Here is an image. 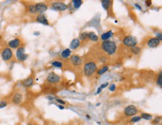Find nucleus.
Here are the masks:
<instances>
[{
  "mask_svg": "<svg viewBox=\"0 0 162 125\" xmlns=\"http://www.w3.org/2000/svg\"><path fill=\"white\" fill-rule=\"evenodd\" d=\"M101 47H102V49L108 56L114 55L115 53L117 52V46L116 42L114 40H111L102 41V43L101 44Z\"/></svg>",
  "mask_w": 162,
  "mask_h": 125,
  "instance_id": "nucleus-1",
  "label": "nucleus"
},
{
  "mask_svg": "<svg viewBox=\"0 0 162 125\" xmlns=\"http://www.w3.org/2000/svg\"><path fill=\"white\" fill-rule=\"evenodd\" d=\"M84 74L87 77H92L97 70V65L94 61H90L87 62L83 67Z\"/></svg>",
  "mask_w": 162,
  "mask_h": 125,
  "instance_id": "nucleus-2",
  "label": "nucleus"
},
{
  "mask_svg": "<svg viewBox=\"0 0 162 125\" xmlns=\"http://www.w3.org/2000/svg\"><path fill=\"white\" fill-rule=\"evenodd\" d=\"M123 44H124V46L129 47V48H132L134 47L137 46V38L132 36V35H128L125 36L123 40Z\"/></svg>",
  "mask_w": 162,
  "mask_h": 125,
  "instance_id": "nucleus-3",
  "label": "nucleus"
},
{
  "mask_svg": "<svg viewBox=\"0 0 162 125\" xmlns=\"http://www.w3.org/2000/svg\"><path fill=\"white\" fill-rule=\"evenodd\" d=\"M14 56V53L11 49H10L9 47H5L3 49V50L2 51L1 53V57L2 59L6 62L10 61Z\"/></svg>",
  "mask_w": 162,
  "mask_h": 125,
  "instance_id": "nucleus-4",
  "label": "nucleus"
},
{
  "mask_svg": "<svg viewBox=\"0 0 162 125\" xmlns=\"http://www.w3.org/2000/svg\"><path fill=\"white\" fill-rule=\"evenodd\" d=\"M29 57L28 54L25 53V47H19V48L17 49L16 52V58L19 61H25Z\"/></svg>",
  "mask_w": 162,
  "mask_h": 125,
  "instance_id": "nucleus-5",
  "label": "nucleus"
},
{
  "mask_svg": "<svg viewBox=\"0 0 162 125\" xmlns=\"http://www.w3.org/2000/svg\"><path fill=\"white\" fill-rule=\"evenodd\" d=\"M138 112L137 108L134 105H129L124 109V115L127 117L136 116Z\"/></svg>",
  "mask_w": 162,
  "mask_h": 125,
  "instance_id": "nucleus-6",
  "label": "nucleus"
},
{
  "mask_svg": "<svg viewBox=\"0 0 162 125\" xmlns=\"http://www.w3.org/2000/svg\"><path fill=\"white\" fill-rule=\"evenodd\" d=\"M51 7L52 9L58 11H65L66 10L68 9V6L66 3L62 2H52L51 5Z\"/></svg>",
  "mask_w": 162,
  "mask_h": 125,
  "instance_id": "nucleus-7",
  "label": "nucleus"
},
{
  "mask_svg": "<svg viewBox=\"0 0 162 125\" xmlns=\"http://www.w3.org/2000/svg\"><path fill=\"white\" fill-rule=\"evenodd\" d=\"M61 80V77L55 73H50L47 77V81L51 84H56L58 83Z\"/></svg>",
  "mask_w": 162,
  "mask_h": 125,
  "instance_id": "nucleus-8",
  "label": "nucleus"
},
{
  "mask_svg": "<svg viewBox=\"0 0 162 125\" xmlns=\"http://www.w3.org/2000/svg\"><path fill=\"white\" fill-rule=\"evenodd\" d=\"M70 62L74 66H80L82 65V62H83V60L82 58H81L78 55H73L70 57Z\"/></svg>",
  "mask_w": 162,
  "mask_h": 125,
  "instance_id": "nucleus-9",
  "label": "nucleus"
},
{
  "mask_svg": "<svg viewBox=\"0 0 162 125\" xmlns=\"http://www.w3.org/2000/svg\"><path fill=\"white\" fill-rule=\"evenodd\" d=\"M35 5V8H36V11H37V14H43L45 11H47L48 9L47 5H46L45 3H42V2H39Z\"/></svg>",
  "mask_w": 162,
  "mask_h": 125,
  "instance_id": "nucleus-10",
  "label": "nucleus"
},
{
  "mask_svg": "<svg viewBox=\"0 0 162 125\" xmlns=\"http://www.w3.org/2000/svg\"><path fill=\"white\" fill-rule=\"evenodd\" d=\"M8 47L10 49H18L21 45V40L19 38H14L10 40L8 43Z\"/></svg>",
  "mask_w": 162,
  "mask_h": 125,
  "instance_id": "nucleus-11",
  "label": "nucleus"
},
{
  "mask_svg": "<svg viewBox=\"0 0 162 125\" xmlns=\"http://www.w3.org/2000/svg\"><path fill=\"white\" fill-rule=\"evenodd\" d=\"M161 41L156 38H151L147 41V46L149 48H155L159 46Z\"/></svg>",
  "mask_w": 162,
  "mask_h": 125,
  "instance_id": "nucleus-12",
  "label": "nucleus"
},
{
  "mask_svg": "<svg viewBox=\"0 0 162 125\" xmlns=\"http://www.w3.org/2000/svg\"><path fill=\"white\" fill-rule=\"evenodd\" d=\"M36 21L39 23H41L43 25H45V26H49V20L47 18V17L45 16L44 14H38L37 17H36Z\"/></svg>",
  "mask_w": 162,
  "mask_h": 125,
  "instance_id": "nucleus-13",
  "label": "nucleus"
},
{
  "mask_svg": "<svg viewBox=\"0 0 162 125\" xmlns=\"http://www.w3.org/2000/svg\"><path fill=\"white\" fill-rule=\"evenodd\" d=\"M12 103L14 104H16V105H18V104H20L22 102V100H23V96L21 93H16L14 95V96L12 97Z\"/></svg>",
  "mask_w": 162,
  "mask_h": 125,
  "instance_id": "nucleus-14",
  "label": "nucleus"
},
{
  "mask_svg": "<svg viewBox=\"0 0 162 125\" xmlns=\"http://www.w3.org/2000/svg\"><path fill=\"white\" fill-rule=\"evenodd\" d=\"M34 77H29L27 79H24L22 82V86H24L25 88H29V87L32 86L34 84Z\"/></svg>",
  "mask_w": 162,
  "mask_h": 125,
  "instance_id": "nucleus-15",
  "label": "nucleus"
},
{
  "mask_svg": "<svg viewBox=\"0 0 162 125\" xmlns=\"http://www.w3.org/2000/svg\"><path fill=\"white\" fill-rule=\"evenodd\" d=\"M81 44V41L78 40V38L73 39L70 44V49H76L78 47H79Z\"/></svg>",
  "mask_w": 162,
  "mask_h": 125,
  "instance_id": "nucleus-16",
  "label": "nucleus"
},
{
  "mask_svg": "<svg viewBox=\"0 0 162 125\" xmlns=\"http://www.w3.org/2000/svg\"><path fill=\"white\" fill-rule=\"evenodd\" d=\"M114 35V33L111 30V31H108L106 32H104L102 35H101V39L102 41H105V40H109V38H111V37H113Z\"/></svg>",
  "mask_w": 162,
  "mask_h": 125,
  "instance_id": "nucleus-17",
  "label": "nucleus"
},
{
  "mask_svg": "<svg viewBox=\"0 0 162 125\" xmlns=\"http://www.w3.org/2000/svg\"><path fill=\"white\" fill-rule=\"evenodd\" d=\"M61 56L64 59H67L71 56V49L70 48L64 49L61 54Z\"/></svg>",
  "mask_w": 162,
  "mask_h": 125,
  "instance_id": "nucleus-18",
  "label": "nucleus"
},
{
  "mask_svg": "<svg viewBox=\"0 0 162 125\" xmlns=\"http://www.w3.org/2000/svg\"><path fill=\"white\" fill-rule=\"evenodd\" d=\"M101 3H102V8L105 10H106V11H108L110 8V6L111 5V2L110 0H102L101 2Z\"/></svg>",
  "mask_w": 162,
  "mask_h": 125,
  "instance_id": "nucleus-19",
  "label": "nucleus"
},
{
  "mask_svg": "<svg viewBox=\"0 0 162 125\" xmlns=\"http://www.w3.org/2000/svg\"><path fill=\"white\" fill-rule=\"evenodd\" d=\"M88 39H90V40H92V41L96 42V41H98L99 38H98V36L96 35L94 32H88Z\"/></svg>",
  "mask_w": 162,
  "mask_h": 125,
  "instance_id": "nucleus-20",
  "label": "nucleus"
},
{
  "mask_svg": "<svg viewBox=\"0 0 162 125\" xmlns=\"http://www.w3.org/2000/svg\"><path fill=\"white\" fill-rule=\"evenodd\" d=\"M130 51H131V53L134 55V56H137V55H139L140 53H141V47H134L132 48H130Z\"/></svg>",
  "mask_w": 162,
  "mask_h": 125,
  "instance_id": "nucleus-21",
  "label": "nucleus"
},
{
  "mask_svg": "<svg viewBox=\"0 0 162 125\" xmlns=\"http://www.w3.org/2000/svg\"><path fill=\"white\" fill-rule=\"evenodd\" d=\"M72 2H73L74 8H76V9L79 8L82 6V5L83 4V1L82 0H73Z\"/></svg>",
  "mask_w": 162,
  "mask_h": 125,
  "instance_id": "nucleus-22",
  "label": "nucleus"
},
{
  "mask_svg": "<svg viewBox=\"0 0 162 125\" xmlns=\"http://www.w3.org/2000/svg\"><path fill=\"white\" fill-rule=\"evenodd\" d=\"M28 11L31 14H36L37 11H36V8H35V5L34 4H30L28 6Z\"/></svg>",
  "mask_w": 162,
  "mask_h": 125,
  "instance_id": "nucleus-23",
  "label": "nucleus"
},
{
  "mask_svg": "<svg viewBox=\"0 0 162 125\" xmlns=\"http://www.w3.org/2000/svg\"><path fill=\"white\" fill-rule=\"evenodd\" d=\"M78 40H82V41H85L87 40H88V32H82V33L79 35Z\"/></svg>",
  "mask_w": 162,
  "mask_h": 125,
  "instance_id": "nucleus-24",
  "label": "nucleus"
},
{
  "mask_svg": "<svg viewBox=\"0 0 162 125\" xmlns=\"http://www.w3.org/2000/svg\"><path fill=\"white\" fill-rule=\"evenodd\" d=\"M108 69H109L108 66H103V67H100V68L97 70V74L101 76V75H102V74H104L105 73H106V72L108 70Z\"/></svg>",
  "mask_w": 162,
  "mask_h": 125,
  "instance_id": "nucleus-25",
  "label": "nucleus"
},
{
  "mask_svg": "<svg viewBox=\"0 0 162 125\" xmlns=\"http://www.w3.org/2000/svg\"><path fill=\"white\" fill-rule=\"evenodd\" d=\"M51 65L55 67H57V68H61L63 67V63L60 61H57V60H54L51 62Z\"/></svg>",
  "mask_w": 162,
  "mask_h": 125,
  "instance_id": "nucleus-26",
  "label": "nucleus"
},
{
  "mask_svg": "<svg viewBox=\"0 0 162 125\" xmlns=\"http://www.w3.org/2000/svg\"><path fill=\"white\" fill-rule=\"evenodd\" d=\"M141 118L143 119H145L146 121H150L152 120L153 118V116L151 115V114H149V113H146V112H143L141 115Z\"/></svg>",
  "mask_w": 162,
  "mask_h": 125,
  "instance_id": "nucleus-27",
  "label": "nucleus"
},
{
  "mask_svg": "<svg viewBox=\"0 0 162 125\" xmlns=\"http://www.w3.org/2000/svg\"><path fill=\"white\" fill-rule=\"evenodd\" d=\"M156 85L158 86H159L160 88L162 87V71L161 70L159 74H158V77L157 78V81H156Z\"/></svg>",
  "mask_w": 162,
  "mask_h": 125,
  "instance_id": "nucleus-28",
  "label": "nucleus"
},
{
  "mask_svg": "<svg viewBox=\"0 0 162 125\" xmlns=\"http://www.w3.org/2000/svg\"><path fill=\"white\" fill-rule=\"evenodd\" d=\"M141 119H142V118H141V116H133V117L132 118V119H131L130 121H131L132 123H136V122L140 121Z\"/></svg>",
  "mask_w": 162,
  "mask_h": 125,
  "instance_id": "nucleus-29",
  "label": "nucleus"
},
{
  "mask_svg": "<svg viewBox=\"0 0 162 125\" xmlns=\"http://www.w3.org/2000/svg\"><path fill=\"white\" fill-rule=\"evenodd\" d=\"M8 106V102L6 100H1L0 101V109H3Z\"/></svg>",
  "mask_w": 162,
  "mask_h": 125,
  "instance_id": "nucleus-30",
  "label": "nucleus"
},
{
  "mask_svg": "<svg viewBox=\"0 0 162 125\" xmlns=\"http://www.w3.org/2000/svg\"><path fill=\"white\" fill-rule=\"evenodd\" d=\"M56 101H57V103H59L60 104H61L62 106H63V105H64V104H66V102H65L64 100H63L60 99V98H56Z\"/></svg>",
  "mask_w": 162,
  "mask_h": 125,
  "instance_id": "nucleus-31",
  "label": "nucleus"
},
{
  "mask_svg": "<svg viewBox=\"0 0 162 125\" xmlns=\"http://www.w3.org/2000/svg\"><path fill=\"white\" fill-rule=\"evenodd\" d=\"M160 121H161V117H156L153 121V124H157V123H159Z\"/></svg>",
  "mask_w": 162,
  "mask_h": 125,
  "instance_id": "nucleus-32",
  "label": "nucleus"
},
{
  "mask_svg": "<svg viewBox=\"0 0 162 125\" xmlns=\"http://www.w3.org/2000/svg\"><path fill=\"white\" fill-rule=\"evenodd\" d=\"M109 90H110L111 92L114 91L115 90H116V86H115V84H111V85L109 86Z\"/></svg>",
  "mask_w": 162,
  "mask_h": 125,
  "instance_id": "nucleus-33",
  "label": "nucleus"
},
{
  "mask_svg": "<svg viewBox=\"0 0 162 125\" xmlns=\"http://www.w3.org/2000/svg\"><path fill=\"white\" fill-rule=\"evenodd\" d=\"M156 38H158L160 41L162 40V35L161 32H158V33H156Z\"/></svg>",
  "mask_w": 162,
  "mask_h": 125,
  "instance_id": "nucleus-34",
  "label": "nucleus"
},
{
  "mask_svg": "<svg viewBox=\"0 0 162 125\" xmlns=\"http://www.w3.org/2000/svg\"><path fill=\"white\" fill-rule=\"evenodd\" d=\"M108 86V82H105V83H103V84H102V85L100 86V88H101L102 89H103V88H106Z\"/></svg>",
  "mask_w": 162,
  "mask_h": 125,
  "instance_id": "nucleus-35",
  "label": "nucleus"
},
{
  "mask_svg": "<svg viewBox=\"0 0 162 125\" xmlns=\"http://www.w3.org/2000/svg\"><path fill=\"white\" fill-rule=\"evenodd\" d=\"M134 6H135L136 8H137V9L141 10V11L142 10V8H141V6H140V5H139L138 4H137V3H136V4H134Z\"/></svg>",
  "mask_w": 162,
  "mask_h": 125,
  "instance_id": "nucleus-36",
  "label": "nucleus"
},
{
  "mask_svg": "<svg viewBox=\"0 0 162 125\" xmlns=\"http://www.w3.org/2000/svg\"><path fill=\"white\" fill-rule=\"evenodd\" d=\"M146 5L147 6H150V5H152L151 1H146Z\"/></svg>",
  "mask_w": 162,
  "mask_h": 125,
  "instance_id": "nucleus-37",
  "label": "nucleus"
},
{
  "mask_svg": "<svg viewBox=\"0 0 162 125\" xmlns=\"http://www.w3.org/2000/svg\"><path fill=\"white\" fill-rule=\"evenodd\" d=\"M102 88H101L99 87V88L97 89V91H96V95H99V94H100V93H101V91H102Z\"/></svg>",
  "mask_w": 162,
  "mask_h": 125,
  "instance_id": "nucleus-38",
  "label": "nucleus"
},
{
  "mask_svg": "<svg viewBox=\"0 0 162 125\" xmlns=\"http://www.w3.org/2000/svg\"><path fill=\"white\" fill-rule=\"evenodd\" d=\"M58 108H59L60 109H61V110L64 109V106H62V105H58Z\"/></svg>",
  "mask_w": 162,
  "mask_h": 125,
  "instance_id": "nucleus-39",
  "label": "nucleus"
},
{
  "mask_svg": "<svg viewBox=\"0 0 162 125\" xmlns=\"http://www.w3.org/2000/svg\"><path fill=\"white\" fill-rule=\"evenodd\" d=\"M40 33L39 32H35V33H34V35H40Z\"/></svg>",
  "mask_w": 162,
  "mask_h": 125,
  "instance_id": "nucleus-40",
  "label": "nucleus"
},
{
  "mask_svg": "<svg viewBox=\"0 0 162 125\" xmlns=\"http://www.w3.org/2000/svg\"><path fill=\"white\" fill-rule=\"evenodd\" d=\"M47 99H48V100H53L54 98H53L52 97H47Z\"/></svg>",
  "mask_w": 162,
  "mask_h": 125,
  "instance_id": "nucleus-41",
  "label": "nucleus"
},
{
  "mask_svg": "<svg viewBox=\"0 0 162 125\" xmlns=\"http://www.w3.org/2000/svg\"><path fill=\"white\" fill-rule=\"evenodd\" d=\"M86 118H87V119H90V116L89 115H86Z\"/></svg>",
  "mask_w": 162,
  "mask_h": 125,
  "instance_id": "nucleus-42",
  "label": "nucleus"
},
{
  "mask_svg": "<svg viewBox=\"0 0 162 125\" xmlns=\"http://www.w3.org/2000/svg\"><path fill=\"white\" fill-rule=\"evenodd\" d=\"M99 105H100V103H97V104H96V106H99Z\"/></svg>",
  "mask_w": 162,
  "mask_h": 125,
  "instance_id": "nucleus-43",
  "label": "nucleus"
}]
</instances>
